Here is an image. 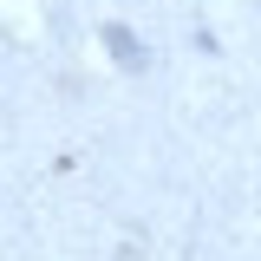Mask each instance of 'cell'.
<instances>
[{
	"mask_svg": "<svg viewBox=\"0 0 261 261\" xmlns=\"http://www.w3.org/2000/svg\"><path fill=\"white\" fill-rule=\"evenodd\" d=\"M105 46H111V53H118V65H130V72L144 65V53H137V39H130L124 27H105Z\"/></svg>",
	"mask_w": 261,
	"mask_h": 261,
	"instance_id": "1",
	"label": "cell"
}]
</instances>
